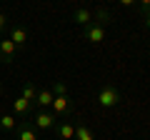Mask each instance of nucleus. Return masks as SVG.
Wrapping results in <instances>:
<instances>
[{
    "instance_id": "obj_1",
    "label": "nucleus",
    "mask_w": 150,
    "mask_h": 140,
    "mask_svg": "<svg viewBox=\"0 0 150 140\" xmlns=\"http://www.w3.org/2000/svg\"><path fill=\"white\" fill-rule=\"evenodd\" d=\"M95 100H98V105H100L103 110H115L120 103H123V93L112 85V83H105V85L98 90Z\"/></svg>"
},
{
    "instance_id": "obj_2",
    "label": "nucleus",
    "mask_w": 150,
    "mask_h": 140,
    "mask_svg": "<svg viewBox=\"0 0 150 140\" xmlns=\"http://www.w3.org/2000/svg\"><path fill=\"white\" fill-rule=\"evenodd\" d=\"M30 123H33V128L35 130H55V125H58V118H55L50 110H38L35 115L30 118Z\"/></svg>"
},
{
    "instance_id": "obj_3",
    "label": "nucleus",
    "mask_w": 150,
    "mask_h": 140,
    "mask_svg": "<svg viewBox=\"0 0 150 140\" xmlns=\"http://www.w3.org/2000/svg\"><path fill=\"white\" fill-rule=\"evenodd\" d=\"M53 115L58 120H63V118H68L70 113H73V100H70V95H55V100H53Z\"/></svg>"
},
{
    "instance_id": "obj_4",
    "label": "nucleus",
    "mask_w": 150,
    "mask_h": 140,
    "mask_svg": "<svg viewBox=\"0 0 150 140\" xmlns=\"http://www.w3.org/2000/svg\"><path fill=\"white\" fill-rule=\"evenodd\" d=\"M18 50H20V48H18L10 38H5V35H3V38H0V63L10 65L13 60L18 58Z\"/></svg>"
},
{
    "instance_id": "obj_5",
    "label": "nucleus",
    "mask_w": 150,
    "mask_h": 140,
    "mask_svg": "<svg viewBox=\"0 0 150 140\" xmlns=\"http://www.w3.org/2000/svg\"><path fill=\"white\" fill-rule=\"evenodd\" d=\"M105 38H108V30H105V25H100V23H90V25L85 28V40L88 43L100 45V43H105Z\"/></svg>"
},
{
    "instance_id": "obj_6",
    "label": "nucleus",
    "mask_w": 150,
    "mask_h": 140,
    "mask_svg": "<svg viewBox=\"0 0 150 140\" xmlns=\"http://www.w3.org/2000/svg\"><path fill=\"white\" fill-rule=\"evenodd\" d=\"M53 100H55V95H53L50 88H38V95H35V100H33V105H35L38 110H48L50 105H53Z\"/></svg>"
},
{
    "instance_id": "obj_7",
    "label": "nucleus",
    "mask_w": 150,
    "mask_h": 140,
    "mask_svg": "<svg viewBox=\"0 0 150 140\" xmlns=\"http://www.w3.org/2000/svg\"><path fill=\"white\" fill-rule=\"evenodd\" d=\"M75 125L73 120H58V125H55V135H58L60 140H75Z\"/></svg>"
},
{
    "instance_id": "obj_8",
    "label": "nucleus",
    "mask_w": 150,
    "mask_h": 140,
    "mask_svg": "<svg viewBox=\"0 0 150 140\" xmlns=\"http://www.w3.org/2000/svg\"><path fill=\"white\" fill-rule=\"evenodd\" d=\"M8 38H10L18 48H25L28 45V28L20 25V23H15V25H10V35H8Z\"/></svg>"
},
{
    "instance_id": "obj_9",
    "label": "nucleus",
    "mask_w": 150,
    "mask_h": 140,
    "mask_svg": "<svg viewBox=\"0 0 150 140\" xmlns=\"http://www.w3.org/2000/svg\"><path fill=\"white\" fill-rule=\"evenodd\" d=\"M15 138L18 140H38V130L33 128L30 120H23V123H18V128H15Z\"/></svg>"
},
{
    "instance_id": "obj_10",
    "label": "nucleus",
    "mask_w": 150,
    "mask_h": 140,
    "mask_svg": "<svg viewBox=\"0 0 150 140\" xmlns=\"http://www.w3.org/2000/svg\"><path fill=\"white\" fill-rule=\"evenodd\" d=\"M73 23H75V25L88 28L93 23V10H88V8H75V10H73Z\"/></svg>"
},
{
    "instance_id": "obj_11",
    "label": "nucleus",
    "mask_w": 150,
    "mask_h": 140,
    "mask_svg": "<svg viewBox=\"0 0 150 140\" xmlns=\"http://www.w3.org/2000/svg\"><path fill=\"white\" fill-rule=\"evenodd\" d=\"M13 110H15V115L25 118V115H30V110H33V103H30V100H25L23 95H18L15 100H13Z\"/></svg>"
},
{
    "instance_id": "obj_12",
    "label": "nucleus",
    "mask_w": 150,
    "mask_h": 140,
    "mask_svg": "<svg viewBox=\"0 0 150 140\" xmlns=\"http://www.w3.org/2000/svg\"><path fill=\"white\" fill-rule=\"evenodd\" d=\"M18 123H20V120H15V115H10V113L0 115V130H5V133H15Z\"/></svg>"
},
{
    "instance_id": "obj_13",
    "label": "nucleus",
    "mask_w": 150,
    "mask_h": 140,
    "mask_svg": "<svg viewBox=\"0 0 150 140\" xmlns=\"http://www.w3.org/2000/svg\"><path fill=\"white\" fill-rule=\"evenodd\" d=\"M93 18H95L93 23H100V25H110L112 23V13L108 10V8H98V10L93 13Z\"/></svg>"
},
{
    "instance_id": "obj_14",
    "label": "nucleus",
    "mask_w": 150,
    "mask_h": 140,
    "mask_svg": "<svg viewBox=\"0 0 150 140\" xmlns=\"http://www.w3.org/2000/svg\"><path fill=\"white\" fill-rule=\"evenodd\" d=\"M75 140H95V133H93L88 125L78 123V125H75Z\"/></svg>"
},
{
    "instance_id": "obj_15",
    "label": "nucleus",
    "mask_w": 150,
    "mask_h": 140,
    "mask_svg": "<svg viewBox=\"0 0 150 140\" xmlns=\"http://www.w3.org/2000/svg\"><path fill=\"white\" fill-rule=\"evenodd\" d=\"M20 95L23 98H25V100H35V95H38V85H35V83H33V80H28L25 83V85H23V93H20Z\"/></svg>"
},
{
    "instance_id": "obj_16",
    "label": "nucleus",
    "mask_w": 150,
    "mask_h": 140,
    "mask_svg": "<svg viewBox=\"0 0 150 140\" xmlns=\"http://www.w3.org/2000/svg\"><path fill=\"white\" fill-rule=\"evenodd\" d=\"M53 95H68V85H65L63 80H53Z\"/></svg>"
},
{
    "instance_id": "obj_17",
    "label": "nucleus",
    "mask_w": 150,
    "mask_h": 140,
    "mask_svg": "<svg viewBox=\"0 0 150 140\" xmlns=\"http://www.w3.org/2000/svg\"><path fill=\"white\" fill-rule=\"evenodd\" d=\"M8 25H10V18H8V13H0V38L5 35Z\"/></svg>"
},
{
    "instance_id": "obj_18",
    "label": "nucleus",
    "mask_w": 150,
    "mask_h": 140,
    "mask_svg": "<svg viewBox=\"0 0 150 140\" xmlns=\"http://www.w3.org/2000/svg\"><path fill=\"white\" fill-rule=\"evenodd\" d=\"M138 10H140V15L148 13V10H150V0H138Z\"/></svg>"
},
{
    "instance_id": "obj_19",
    "label": "nucleus",
    "mask_w": 150,
    "mask_h": 140,
    "mask_svg": "<svg viewBox=\"0 0 150 140\" xmlns=\"http://www.w3.org/2000/svg\"><path fill=\"white\" fill-rule=\"evenodd\" d=\"M140 18H143V25H145V28H148V30H150V10H148V13H143V15H140Z\"/></svg>"
},
{
    "instance_id": "obj_20",
    "label": "nucleus",
    "mask_w": 150,
    "mask_h": 140,
    "mask_svg": "<svg viewBox=\"0 0 150 140\" xmlns=\"http://www.w3.org/2000/svg\"><path fill=\"white\" fill-rule=\"evenodd\" d=\"M120 5H125V8H130V5H138V0H118Z\"/></svg>"
},
{
    "instance_id": "obj_21",
    "label": "nucleus",
    "mask_w": 150,
    "mask_h": 140,
    "mask_svg": "<svg viewBox=\"0 0 150 140\" xmlns=\"http://www.w3.org/2000/svg\"><path fill=\"white\" fill-rule=\"evenodd\" d=\"M13 140H18V138H13Z\"/></svg>"
}]
</instances>
